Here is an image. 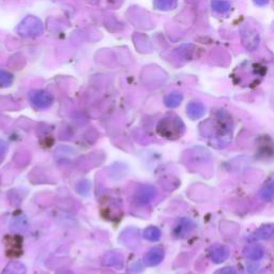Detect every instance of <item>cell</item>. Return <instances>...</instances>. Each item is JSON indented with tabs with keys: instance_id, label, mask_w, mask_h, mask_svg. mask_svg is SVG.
Here are the masks:
<instances>
[{
	"instance_id": "17",
	"label": "cell",
	"mask_w": 274,
	"mask_h": 274,
	"mask_svg": "<svg viewBox=\"0 0 274 274\" xmlns=\"http://www.w3.org/2000/svg\"><path fill=\"white\" fill-rule=\"evenodd\" d=\"M154 8L161 11L173 10L178 5V0H154Z\"/></svg>"
},
{
	"instance_id": "5",
	"label": "cell",
	"mask_w": 274,
	"mask_h": 274,
	"mask_svg": "<svg viewBox=\"0 0 274 274\" xmlns=\"http://www.w3.org/2000/svg\"><path fill=\"white\" fill-rule=\"evenodd\" d=\"M240 35H241V40L243 46L247 49V51L253 52L255 49L258 48L260 43V37L255 29L243 26L240 29Z\"/></svg>"
},
{
	"instance_id": "11",
	"label": "cell",
	"mask_w": 274,
	"mask_h": 274,
	"mask_svg": "<svg viewBox=\"0 0 274 274\" xmlns=\"http://www.w3.org/2000/svg\"><path fill=\"white\" fill-rule=\"evenodd\" d=\"M187 114L192 120H197L206 114V106L201 102H191L187 107Z\"/></svg>"
},
{
	"instance_id": "19",
	"label": "cell",
	"mask_w": 274,
	"mask_h": 274,
	"mask_svg": "<svg viewBox=\"0 0 274 274\" xmlns=\"http://www.w3.org/2000/svg\"><path fill=\"white\" fill-rule=\"evenodd\" d=\"M211 7L213 11L220 14L227 13L230 10V4L227 0H212Z\"/></svg>"
},
{
	"instance_id": "12",
	"label": "cell",
	"mask_w": 274,
	"mask_h": 274,
	"mask_svg": "<svg viewBox=\"0 0 274 274\" xmlns=\"http://www.w3.org/2000/svg\"><path fill=\"white\" fill-rule=\"evenodd\" d=\"M243 254L246 258L251 260H260L264 256V250L259 244H251L245 246Z\"/></svg>"
},
{
	"instance_id": "7",
	"label": "cell",
	"mask_w": 274,
	"mask_h": 274,
	"mask_svg": "<svg viewBox=\"0 0 274 274\" xmlns=\"http://www.w3.org/2000/svg\"><path fill=\"white\" fill-rule=\"evenodd\" d=\"M194 228L195 224L192 220L188 218H182L177 222L175 227H173V236L179 239L187 238L192 234Z\"/></svg>"
},
{
	"instance_id": "1",
	"label": "cell",
	"mask_w": 274,
	"mask_h": 274,
	"mask_svg": "<svg viewBox=\"0 0 274 274\" xmlns=\"http://www.w3.org/2000/svg\"><path fill=\"white\" fill-rule=\"evenodd\" d=\"M232 130H234V121L231 116L225 110H220L215 114V119L213 123V139L215 144L213 146L222 148L229 144Z\"/></svg>"
},
{
	"instance_id": "15",
	"label": "cell",
	"mask_w": 274,
	"mask_h": 274,
	"mask_svg": "<svg viewBox=\"0 0 274 274\" xmlns=\"http://www.w3.org/2000/svg\"><path fill=\"white\" fill-rule=\"evenodd\" d=\"M182 100H184L182 94L178 93V91H173V93L165 97L164 103L166 106L169 107V109H175V107H178L181 104Z\"/></svg>"
},
{
	"instance_id": "4",
	"label": "cell",
	"mask_w": 274,
	"mask_h": 274,
	"mask_svg": "<svg viewBox=\"0 0 274 274\" xmlns=\"http://www.w3.org/2000/svg\"><path fill=\"white\" fill-rule=\"evenodd\" d=\"M30 103L39 110H45L54 103V97L46 90H33L29 95Z\"/></svg>"
},
{
	"instance_id": "3",
	"label": "cell",
	"mask_w": 274,
	"mask_h": 274,
	"mask_svg": "<svg viewBox=\"0 0 274 274\" xmlns=\"http://www.w3.org/2000/svg\"><path fill=\"white\" fill-rule=\"evenodd\" d=\"M19 35L23 38H36L43 33L44 28L43 24L38 18L35 16H27L26 19L23 20L19 25L18 29Z\"/></svg>"
},
{
	"instance_id": "9",
	"label": "cell",
	"mask_w": 274,
	"mask_h": 274,
	"mask_svg": "<svg viewBox=\"0 0 274 274\" xmlns=\"http://www.w3.org/2000/svg\"><path fill=\"white\" fill-rule=\"evenodd\" d=\"M229 248L223 244H214L209 248L210 259L214 263H222L229 257Z\"/></svg>"
},
{
	"instance_id": "18",
	"label": "cell",
	"mask_w": 274,
	"mask_h": 274,
	"mask_svg": "<svg viewBox=\"0 0 274 274\" xmlns=\"http://www.w3.org/2000/svg\"><path fill=\"white\" fill-rule=\"evenodd\" d=\"M143 236L148 241L157 242L161 239V230L155 226H149L144 230Z\"/></svg>"
},
{
	"instance_id": "14",
	"label": "cell",
	"mask_w": 274,
	"mask_h": 274,
	"mask_svg": "<svg viewBox=\"0 0 274 274\" xmlns=\"http://www.w3.org/2000/svg\"><path fill=\"white\" fill-rule=\"evenodd\" d=\"M259 197L263 202H270L274 198V179L267 182L259 191Z\"/></svg>"
},
{
	"instance_id": "13",
	"label": "cell",
	"mask_w": 274,
	"mask_h": 274,
	"mask_svg": "<svg viewBox=\"0 0 274 274\" xmlns=\"http://www.w3.org/2000/svg\"><path fill=\"white\" fill-rule=\"evenodd\" d=\"M274 236V225H263L250 237V240H268Z\"/></svg>"
},
{
	"instance_id": "2",
	"label": "cell",
	"mask_w": 274,
	"mask_h": 274,
	"mask_svg": "<svg viewBox=\"0 0 274 274\" xmlns=\"http://www.w3.org/2000/svg\"><path fill=\"white\" fill-rule=\"evenodd\" d=\"M186 132V126L181 118L175 114H169L162 118L156 126V133L160 136L169 139H179Z\"/></svg>"
},
{
	"instance_id": "21",
	"label": "cell",
	"mask_w": 274,
	"mask_h": 274,
	"mask_svg": "<svg viewBox=\"0 0 274 274\" xmlns=\"http://www.w3.org/2000/svg\"><path fill=\"white\" fill-rule=\"evenodd\" d=\"M121 240L122 241L126 243V245L128 246H133L135 245L137 243V231L135 232L134 235H133V237H130V232H129V229L127 231H124L122 234V237H121Z\"/></svg>"
},
{
	"instance_id": "24",
	"label": "cell",
	"mask_w": 274,
	"mask_h": 274,
	"mask_svg": "<svg viewBox=\"0 0 274 274\" xmlns=\"http://www.w3.org/2000/svg\"><path fill=\"white\" fill-rule=\"evenodd\" d=\"M254 3H255V5H257V6L263 7V6H265V5H268L269 0H254Z\"/></svg>"
},
{
	"instance_id": "20",
	"label": "cell",
	"mask_w": 274,
	"mask_h": 274,
	"mask_svg": "<svg viewBox=\"0 0 274 274\" xmlns=\"http://www.w3.org/2000/svg\"><path fill=\"white\" fill-rule=\"evenodd\" d=\"M13 75L6 70L0 69V88H8L12 85L13 82Z\"/></svg>"
},
{
	"instance_id": "8",
	"label": "cell",
	"mask_w": 274,
	"mask_h": 274,
	"mask_svg": "<svg viewBox=\"0 0 274 274\" xmlns=\"http://www.w3.org/2000/svg\"><path fill=\"white\" fill-rule=\"evenodd\" d=\"M164 256V248L161 246H155L144 256L143 263L146 267H154V265H157L163 261Z\"/></svg>"
},
{
	"instance_id": "6",
	"label": "cell",
	"mask_w": 274,
	"mask_h": 274,
	"mask_svg": "<svg viewBox=\"0 0 274 274\" xmlns=\"http://www.w3.org/2000/svg\"><path fill=\"white\" fill-rule=\"evenodd\" d=\"M156 195V189L150 185L140 186L134 194V203L137 206H146L153 201Z\"/></svg>"
},
{
	"instance_id": "25",
	"label": "cell",
	"mask_w": 274,
	"mask_h": 274,
	"mask_svg": "<svg viewBox=\"0 0 274 274\" xmlns=\"http://www.w3.org/2000/svg\"><path fill=\"white\" fill-rule=\"evenodd\" d=\"M57 274H73V272L70 271V270H66V271H62V272H59V273H57Z\"/></svg>"
},
{
	"instance_id": "22",
	"label": "cell",
	"mask_w": 274,
	"mask_h": 274,
	"mask_svg": "<svg viewBox=\"0 0 274 274\" xmlns=\"http://www.w3.org/2000/svg\"><path fill=\"white\" fill-rule=\"evenodd\" d=\"M8 150V145L7 143H5L4 140H0V162L4 160V157L6 156Z\"/></svg>"
},
{
	"instance_id": "16",
	"label": "cell",
	"mask_w": 274,
	"mask_h": 274,
	"mask_svg": "<svg viewBox=\"0 0 274 274\" xmlns=\"http://www.w3.org/2000/svg\"><path fill=\"white\" fill-rule=\"evenodd\" d=\"M2 274H26V267L19 261H11Z\"/></svg>"
},
{
	"instance_id": "10",
	"label": "cell",
	"mask_w": 274,
	"mask_h": 274,
	"mask_svg": "<svg viewBox=\"0 0 274 274\" xmlns=\"http://www.w3.org/2000/svg\"><path fill=\"white\" fill-rule=\"evenodd\" d=\"M102 264L105 267L121 269L123 265V256L119 252H109L102 258Z\"/></svg>"
},
{
	"instance_id": "23",
	"label": "cell",
	"mask_w": 274,
	"mask_h": 274,
	"mask_svg": "<svg viewBox=\"0 0 274 274\" xmlns=\"http://www.w3.org/2000/svg\"><path fill=\"white\" fill-rule=\"evenodd\" d=\"M218 274H237L234 268H224Z\"/></svg>"
}]
</instances>
